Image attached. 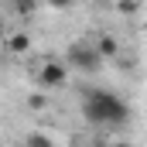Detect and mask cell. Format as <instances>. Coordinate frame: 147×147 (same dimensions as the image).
Instances as JSON below:
<instances>
[{
	"mask_svg": "<svg viewBox=\"0 0 147 147\" xmlns=\"http://www.w3.org/2000/svg\"><path fill=\"white\" fill-rule=\"evenodd\" d=\"M92 45H96V51L103 55V62L120 55V41H116L113 34H96V38H92Z\"/></svg>",
	"mask_w": 147,
	"mask_h": 147,
	"instance_id": "obj_5",
	"label": "cell"
},
{
	"mask_svg": "<svg viewBox=\"0 0 147 147\" xmlns=\"http://www.w3.org/2000/svg\"><path fill=\"white\" fill-rule=\"evenodd\" d=\"M106 147H134V144H130V140H110Z\"/></svg>",
	"mask_w": 147,
	"mask_h": 147,
	"instance_id": "obj_9",
	"label": "cell"
},
{
	"mask_svg": "<svg viewBox=\"0 0 147 147\" xmlns=\"http://www.w3.org/2000/svg\"><path fill=\"white\" fill-rule=\"evenodd\" d=\"M3 48H7V55H28L31 51V34L28 31H7Z\"/></svg>",
	"mask_w": 147,
	"mask_h": 147,
	"instance_id": "obj_4",
	"label": "cell"
},
{
	"mask_svg": "<svg viewBox=\"0 0 147 147\" xmlns=\"http://www.w3.org/2000/svg\"><path fill=\"white\" fill-rule=\"evenodd\" d=\"M79 106H82V116L92 123V127H127L130 123V103L120 96V92H110V89H99V86H92V89H86L82 92V99H79Z\"/></svg>",
	"mask_w": 147,
	"mask_h": 147,
	"instance_id": "obj_1",
	"label": "cell"
},
{
	"mask_svg": "<svg viewBox=\"0 0 147 147\" xmlns=\"http://www.w3.org/2000/svg\"><path fill=\"white\" fill-rule=\"evenodd\" d=\"M14 10H17V17H31L38 10V0H14Z\"/></svg>",
	"mask_w": 147,
	"mask_h": 147,
	"instance_id": "obj_7",
	"label": "cell"
},
{
	"mask_svg": "<svg viewBox=\"0 0 147 147\" xmlns=\"http://www.w3.org/2000/svg\"><path fill=\"white\" fill-rule=\"evenodd\" d=\"M65 65L75 69V72H82V75H96L103 69V55L96 51L92 41H72L69 51H65Z\"/></svg>",
	"mask_w": 147,
	"mask_h": 147,
	"instance_id": "obj_2",
	"label": "cell"
},
{
	"mask_svg": "<svg viewBox=\"0 0 147 147\" xmlns=\"http://www.w3.org/2000/svg\"><path fill=\"white\" fill-rule=\"evenodd\" d=\"M48 7H55V10H69V7H75V0H45Z\"/></svg>",
	"mask_w": 147,
	"mask_h": 147,
	"instance_id": "obj_8",
	"label": "cell"
},
{
	"mask_svg": "<svg viewBox=\"0 0 147 147\" xmlns=\"http://www.w3.org/2000/svg\"><path fill=\"white\" fill-rule=\"evenodd\" d=\"M3 38H7V24H3V17H0V48H3Z\"/></svg>",
	"mask_w": 147,
	"mask_h": 147,
	"instance_id": "obj_10",
	"label": "cell"
},
{
	"mask_svg": "<svg viewBox=\"0 0 147 147\" xmlns=\"http://www.w3.org/2000/svg\"><path fill=\"white\" fill-rule=\"evenodd\" d=\"M34 82L45 89V92L62 89V86H69V65L58 62V58H45V62L38 65V72H34Z\"/></svg>",
	"mask_w": 147,
	"mask_h": 147,
	"instance_id": "obj_3",
	"label": "cell"
},
{
	"mask_svg": "<svg viewBox=\"0 0 147 147\" xmlns=\"http://www.w3.org/2000/svg\"><path fill=\"white\" fill-rule=\"evenodd\" d=\"M24 147H55V140H51L48 134L34 130V134H28V137H24Z\"/></svg>",
	"mask_w": 147,
	"mask_h": 147,
	"instance_id": "obj_6",
	"label": "cell"
}]
</instances>
